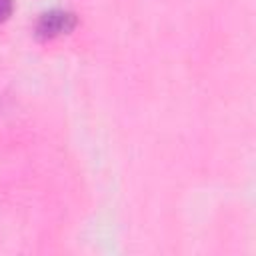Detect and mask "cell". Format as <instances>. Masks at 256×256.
I'll return each instance as SVG.
<instances>
[{"label": "cell", "mask_w": 256, "mask_h": 256, "mask_svg": "<svg viewBox=\"0 0 256 256\" xmlns=\"http://www.w3.org/2000/svg\"><path fill=\"white\" fill-rule=\"evenodd\" d=\"M14 12V0H0V22H6Z\"/></svg>", "instance_id": "2"}, {"label": "cell", "mask_w": 256, "mask_h": 256, "mask_svg": "<svg viewBox=\"0 0 256 256\" xmlns=\"http://www.w3.org/2000/svg\"><path fill=\"white\" fill-rule=\"evenodd\" d=\"M78 24V16L72 10L50 8L42 12L34 22V36L38 40H54L58 36L70 34Z\"/></svg>", "instance_id": "1"}]
</instances>
